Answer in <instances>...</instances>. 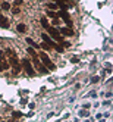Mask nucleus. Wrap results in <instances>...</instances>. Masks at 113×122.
<instances>
[{"label": "nucleus", "instance_id": "obj_1", "mask_svg": "<svg viewBox=\"0 0 113 122\" xmlns=\"http://www.w3.org/2000/svg\"><path fill=\"white\" fill-rule=\"evenodd\" d=\"M40 62L43 63V65H44L47 69H49V71H54V69H56V65L53 63V62H51V60H50V57L46 55V53H40Z\"/></svg>", "mask_w": 113, "mask_h": 122}, {"label": "nucleus", "instance_id": "obj_2", "mask_svg": "<svg viewBox=\"0 0 113 122\" xmlns=\"http://www.w3.org/2000/svg\"><path fill=\"white\" fill-rule=\"evenodd\" d=\"M32 62H34V66L37 68V71H38V72L44 74V75H47V74H49V69H47V68H46L44 65H43V63L40 62L38 56H34V57H32Z\"/></svg>", "mask_w": 113, "mask_h": 122}, {"label": "nucleus", "instance_id": "obj_3", "mask_svg": "<svg viewBox=\"0 0 113 122\" xmlns=\"http://www.w3.org/2000/svg\"><path fill=\"white\" fill-rule=\"evenodd\" d=\"M22 66H24L25 72H27L28 75H31V76L35 75V71H34V68H32V65H31V62L28 59H22Z\"/></svg>", "mask_w": 113, "mask_h": 122}, {"label": "nucleus", "instance_id": "obj_4", "mask_svg": "<svg viewBox=\"0 0 113 122\" xmlns=\"http://www.w3.org/2000/svg\"><path fill=\"white\" fill-rule=\"evenodd\" d=\"M7 53H10V51H7ZM9 62H10V65L13 66V72L15 74H18V71H19V62H18V57H16L13 53H10V59H9Z\"/></svg>", "mask_w": 113, "mask_h": 122}, {"label": "nucleus", "instance_id": "obj_5", "mask_svg": "<svg viewBox=\"0 0 113 122\" xmlns=\"http://www.w3.org/2000/svg\"><path fill=\"white\" fill-rule=\"evenodd\" d=\"M47 31L50 32V36L53 37V38H54L56 41H59L60 44H62L63 38H62V36H60V34H59V30H56V28H51V27H49V28H47Z\"/></svg>", "mask_w": 113, "mask_h": 122}, {"label": "nucleus", "instance_id": "obj_6", "mask_svg": "<svg viewBox=\"0 0 113 122\" xmlns=\"http://www.w3.org/2000/svg\"><path fill=\"white\" fill-rule=\"evenodd\" d=\"M57 15H59L60 18H62V19L68 24V28H71V27H72V21H71V18H69V13H68L66 10H60Z\"/></svg>", "mask_w": 113, "mask_h": 122}, {"label": "nucleus", "instance_id": "obj_7", "mask_svg": "<svg viewBox=\"0 0 113 122\" xmlns=\"http://www.w3.org/2000/svg\"><path fill=\"white\" fill-rule=\"evenodd\" d=\"M41 38L44 40V44H47L49 47H53L54 46V41H51V38L47 36V34H41Z\"/></svg>", "mask_w": 113, "mask_h": 122}, {"label": "nucleus", "instance_id": "obj_8", "mask_svg": "<svg viewBox=\"0 0 113 122\" xmlns=\"http://www.w3.org/2000/svg\"><path fill=\"white\" fill-rule=\"evenodd\" d=\"M0 27L2 28H9V19L6 18V16L0 15Z\"/></svg>", "mask_w": 113, "mask_h": 122}, {"label": "nucleus", "instance_id": "obj_9", "mask_svg": "<svg viewBox=\"0 0 113 122\" xmlns=\"http://www.w3.org/2000/svg\"><path fill=\"white\" fill-rule=\"evenodd\" d=\"M59 34H63V36H68V37H71V36H74V31L71 30V28H60L59 30Z\"/></svg>", "mask_w": 113, "mask_h": 122}, {"label": "nucleus", "instance_id": "obj_10", "mask_svg": "<svg viewBox=\"0 0 113 122\" xmlns=\"http://www.w3.org/2000/svg\"><path fill=\"white\" fill-rule=\"evenodd\" d=\"M27 43H28V44H29V46H32V47H37V49L40 47V46L37 44V43H35V41H34V40H31V38H27Z\"/></svg>", "mask_w": 113, "mask_h": 122}, {"label": "nucleus", "instance_id": "obj_11", "mask_svg": "<svg viewBox=\"0 0 113 122\" xmlns=\"http://www.w3.org/2000/svg\"><path fill=\"white\" fill-rule=\"evenodd\" d=\"M16 30H18L19 32H25V30H27V27H25L24 24H18V27H16Z\"/></svg>", "mask_w": 113, "mask_h": 122}, {"label": "nucleus", "instance_id": "obj_12", "mask_svg": "<svg viewBox=\"0 0 113 122\" xmlns=\"http://www.w3.org/2000/svg\"><path fill=\"white\" fill-rule=\"evenodd\" d=\"M40 22H41V25H43V27H44L46 30H47V28L50 27V25H49V22H47V19H46V18H41V21H40Z\"/></svg>", "mask_w": 113, "mask_h": 122}, {"label": "nucleus", "instance_id": "obj_13", "mask_svg": "<svg viewBox=\"0 0 113 122\" xmlns=\"http://www.w3.org/2000/svg\"><path fill=\"white\" fill-rule=\"evenodd\" d=\"M53 47H54L56 51H59V53H63V47L60 46V44H56V43H54V46H53Z\"/></svg>", "mask_w": 113, "mask_h": 122}, {"label": "nucleus", "instance_id": "obj_14", "mask_svg": "<svg viewBox=\"0 0 113 122\" xmlns=\"http://www.w3.org/2000/svg\"><path fill=\"white\" fill-rule=\"evenodd\" d=\"M2 9H3V10H9V9H10V3H7V2L2 3Z\"/></svg>", "mask_w": 113, "mask_h": 122}, {"label": "nucleus", "instance_id": "obj_15", "mask_svg": "<svg viewBox=\"0 0 113 122\" xmlns=\"http://www.w3.org/2000/svg\"><path fill=\"white\" fill-rule=\"evenodd\" d=\"M47 15L50 16V18H57V13H56V12H53V10H49V12H47Z\"/></svg>", "mask_w": 113, "mask_h": 122}, {"label": "nucleus", "instance_id": "obj_16", "mask_svg": "<svg viewBox=\"0 0 113 122\" xmlns=\"http://www.w3.org/2000/svg\"><path fill=\"white\" fill-rule=\"evenodd\" d=\"M27 51H28V53H29L32 57H34V56H37V55H35V51H34V49H31V47H28V49H27Z\"/></svg>", "mask_w": 113, "mask_h": 122}, {"label": "nucleus", "instance_id": "obj_17", "mask_svg": "<svg viewBox=\"0 0 113 122\" xmlns=\"http://www.w3.org/2000/svg\"><path fill=\"white\" fill-rule=\"evenodd\" d=\"M12 116H13V118H21V116H22V113H21V112H13V113H12Z\"/></svg>", "mask_w": 113, "mask_h": 122}, {"label": "nucleus", "instance_id": "obj_18", "mask_svg": "<svg viewBox=\"0 0 113 122\" xmlns=\"http://www.w3.org/2000/svg\"><path fill=\"white\" fill-rule=\"evenodd\" d=\"M47 6H49V9H56V7H57V5H56V3H49Z\"/></svg>", "mask_w": 113, "mask_h": 122}, {"label": "nucleus", "instance_id": "obj_19", "mask_svg": "<svg viewBox=\"0 0 113 122\" xmlns=\"http://www.w3.org/2000/svg\"><path fill=\"white\" fill-rule=\"evenodd\" d=\"M100 81V76H93L91 78V82H98Z\"/></svg>", "mask_w": 113, "mask_h": 122}, {"label": "nucleus", "instance_id": "obj_20", "mask_svg": "<svg viewBox=\"0 0 113 122\" xmlns=\"http://www.w3.org/2000/svg\"><path fill=\"white\" fill-rule=\"evenodd\" d=\"M40 47H41V49H44V50H49V49H50L47 44H44V43H41V44H40Z\"/></svg>", "mask_w": 113, "mask_h": 122}, {"label": "nucleus", "instance_id": "obj_21", "mask_svg": "<svg viewBox=\"0 0 113 122\" xmlns=\"http://www.w3.org/2000/svg\"><path fill=\"white\" fill-rule=\"evenodd\" d=\"M71 62H72V63H76V62H79V59H78L76 56H74V57L71 59Z\"/></svg>", "mask_w": 113, "mask_h": 122}, {"label": "nucleus", "instance_id": "obj_22", "mask_svg": "<svg viewBox=\"0 0 113 122\" xmlns=\"http://www.w3.org/2000/svg\"><path fill=\"white\" fill-rule=\"evenodd\" d=\"M79 115H81V116H87V115H88V112H87V110H81Z\"/></svg>", "mask_w": 113, "mask_h": 122}, {"label": "nucleus", "instance_id": "obj_23", "mask_svg": "<svg viewBox=\"0 0 113 122\" xmlns=\"http://www.w3.org/2000/svg\"><path fill=\"white\" fill-rule=\"evenodd\" d=\"M12 13H13V15H18V13H19V9H18V7H15V9L12 10Z\"/></svg>", "mask_w": 113, "mask_h": 122}, {"label": "nucleus", "instance_id": "obj_24", "mask_svg": "<svg viewBox=\"0 0 113 122\" xmlns=\"http://www.w3.org/2000/svg\"><path fill=\"white\" fill-rule=\"evenodd\" d=\"M19 5H22V2H21V0H16V2H15V6H19Z\"/></svg>", "mask_w": 113, "mask_h": 122}, {"label": "nucleus", "instance_id": "obj_25", "mask_svg": "<svg viewBox=\"0 0 113 122\" xmlns=\"http://www.w3.org/2000/svg\"><path fill=\"white\" fill-rule=\"evenodd\" d=\"M0 71H3V68H2V65H0Z\"/></svg>", "mask_w": 113, "mask_h": 122}]
</instances>
